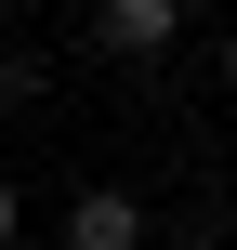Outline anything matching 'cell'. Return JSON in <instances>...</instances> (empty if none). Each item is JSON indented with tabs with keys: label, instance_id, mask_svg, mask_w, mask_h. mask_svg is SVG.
<instances>
[{
	"label": "cell",
	"instance_id": "cell-3",
	"mask_svg": "<svg viewBox=\"0 0 237 250\" xmlns=\"http://www.w3.org/2000/svg\"><path fill=\"white\" fill-rule=\"evenodd\" d=\"M13 237H26V185H0V250H13Z\"/></svg>",
	"mask_w": 237,
	"mask_h": 250
},
{
	"label": "cell",
	"instance_id": "cell-6",
	"mask_svg": "<svg viewBox=\"0 0 237 250\" xmlns=\"http://www.w3.org/2000/svg\"><path fill=\"white\" fill-rule=\"evenodd\" d=\"M172 250H211V237H172Z\"/></svg>",
	"mask_w": 237,
	"mask_h": 250
},
{
	"label": "cell",
	"instance_id": "cell-4",
	"mask_svg": "<svg viewBox=\"0 0 237 250\" xmlns=\"http://www.w3.org/2000/svg\"><path fill=\"white\" fill-rule=\"evenodd\" d=\"M224 92H237V26H224Z\"/></svg>",
	"mask_w": 237,
	"mask_h": 250
},
{
	"label": "cell",
	"instance_id": "cell-1",
	"mask_svg": "<svg viewBox=\"0 0 237 250\" xmlns=\"http://www.w3.org/2000/svg\"><path fill=\"white\" fill-rule=\"evenodd\" d=\"M185 13H198V0H92V53H106V66H158V53L185 40Z\"/></svg>",
	"mask_w": 237,
	"mask_h": 250
},
{
	"label": "cell",
	"instance_id": "cell-5",
	"mask_svg": "<svg viewBox=\"0 0 237 250\" xmlns=\"http://www.w3.org/2000/svg\"><path fill=\"white\" fill-rule=\"evenodd\" d=\"M0 13H40V0H0Z\"/></svg>",
	"mask_w": 237,
	"mask_h": 250
},
{
	"label": "cell",
	"instance_id": "cell-2",
	"mask_svg": "<svg viewBox=\"0 0 237 250\" xmlns=\"http://www.w3.org/2000/svg\"><path fill=\"white\" fill-rule=\"evenodd\" d=\"M66 250H145V198L132 185H79L66 198Z\"/></svg>",
	"mask_w": 237,
	"mask_h": 250
}]
</instances>
